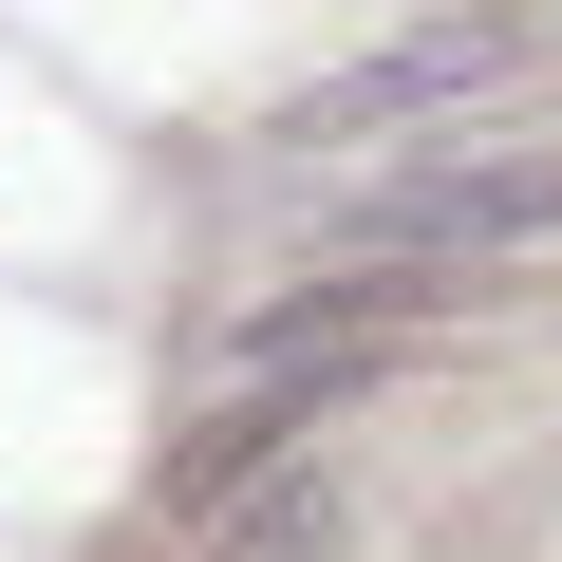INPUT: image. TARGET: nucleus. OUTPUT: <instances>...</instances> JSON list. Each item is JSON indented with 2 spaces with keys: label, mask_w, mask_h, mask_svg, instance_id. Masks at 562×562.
Wrapping results in <instances>:
<instances>
[{
  "label": "nucleus",
  "mask_w": 562,
  "mask_h": 562,
  "mask_svg": "<svg viewBox=\"0 0 562 562\" xmlns=\"http://www.w3.org/2000/svg\"><path fill=\"white\" fill-rule=\"evenodd\" d=\"M525 57H543V20L469 0V20H413V38H375V57L301 76V94H281V132H301V150H357V132H413V113H469V94H506Z\"/></svg>",
  "instance_id": "obj_1"
},
{
  "label": "nucleus",
  "mask_w": 562,
  "mask_h": 562,
  "mask_svg": "<svg viewBox=\"0 0 562 562\" xmlns=\"http://www.w3.org/2000/svg\"><path fill=\"white\" fill-rule=\"evenodd\" d=\"M357 225H375L394 262H506V244H562V150H450V169L375 188Z\"/></svg>",
  "instance_id": "obj_2"
},
{
  "label": "nucleus",
  "mask_w": 562,
  "mask_h": 562,
  "mask_svg": "<svg viewBox=\"0 0 562 562\" xmlns=\"http://www.w3.org/2000/svg\"><path fill=\"white\" fill-rule=\"evenodd\" d=\"M319 543H338V506H319V487H301V506H262V525H244V543H225V562H319Z\"/></svg>",
  "instance_id": "obj_3"
}]
</instances>
